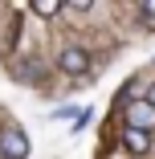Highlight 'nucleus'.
I'll list each match as a JSON object with an SVG mask.
<instances>
[{
	"mask_svg": "<svg viewBox=\"0 0 155 159\" xmlns=\"http://www.w3.org/2000/svg\"><path fill=\"white\" fill-rule=\"evenodd\" d=\"M143 98H147V102H151V106H155V82H151V86H147V94H143Z\"/></svg>",
	"mask_w": 155,
	"mask_h": 159,
	"instance_id": "9",
	"label": "nucleus"
},
{
	"mask_svg": "<svg viewBox=\"0 0 155 159\" xmlns=\"http://www.w3.org/2000/svg\"><path fill=\"white\" fill-rule=\"evenodd\" d=\"M122 151H131V155H147L151 151V135L147 131H135V126H122Z\"/></svg>",
	"mask_w": 155,
	"mask_h": 159,
	"instance_id": "4",
	"label": "nucleus"
},
{
	"mask_svg": "<svg viewBox=\"0 0 155 159\" xmlns=\"http://www.w3.org/2000/svg\"><path fill=\"white\" fill-rule=\"evenodd\" d=\"M98 0H66V8H78V12H90Z\"/></svg>",
	"mask_w": 155,
	"mask_h": 159,
	"instance_id": "8",
	"label": "nucleus"
},
{
	"mask_svg": "<svg viewBox=\"0 0 155 159\" xmlns=\"http://www.w3.org/2000/svg\"><path fill=\"white\" fill-rule=\"evenodd\" d=\"M139 8H143V20L155 25V0H139Z\"/></svg>",
	"mask_w": 155,
	"mask_h": 159,
	"instance_id": "7",
	"label": "nucleus"
},
{
	"mask_svg": "<svg viewBox=\"0 0 155 159\" xmlns=\"http://www.w3.org/2000/svg\"><path fill=\"white\" fill-rule=\"evenodd\" d=\"M122 114H127V126H135V131H155V106L147 98H131L127 106H122Z\"/></svg>",
	"mask_w": 155,
	"mask_h": 159,
	"instance_id": "2",
	"label": "nucleus"
},
{
	"mask_svg": "<svg viewBox=\"0 0 155 159\" xmlns=\"http://www.w3.org/2000/svg\"><path fill=\"white\" fill-rule=\"evenodd\" d=\"M57 70L66 74V78H82V74H90V53H86L82 45H61V53H57Z\"/></svg>",
	"mask_w": 155,
	"mask_h": 159,
	"instance_id": "1",
	"label": "nucleus"
},
{
	"mask_svg": "<svg viewBox=\"0 0 155 159\" xmlns=\"http://www.w3.org/2000/svg\"><path fill=\"white\" fill-rule=\"evenodd\" d=\"M29 8H33L41 20H53L61 8H66V0H29Z\"/></svg>",
	"mask_w": 155,
	"mask_h": 159,
	"instance_id": "6",
	"label": "nucleus"
},
{
	"mask_svg": "<svg viewBox=\"0 0 155 159\" xmlns=\"http://www.w3.org/2000/svg\"><path fill=\"white\" fill-rule=\"evenodd\" d=\"M0 159H29V135L21 126H4L0 131Z\"/></svg>",
	"mask_w": 155,
	"mask_h": 159,
	"instance_id": "3",
	"label": "nucleus"
},
{
	"mask_svg": "<svg viewBox=\"0 0 155 159\" xmlns=\"http://www.w3.org/2000/svg\"><path fill=\"white\" fill-rule=\"evenodd\" d=\"M37 74H41V66H37L33 57H12V78L16 82H29V86H33Z\"/></svg>",
	"mask_w": 155,
	"mask_h": 159,
	"instance_id": "5",
	"label": "nucleus"
}]
</instances>
